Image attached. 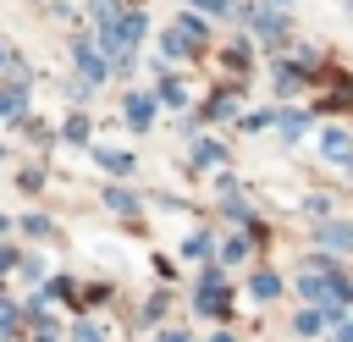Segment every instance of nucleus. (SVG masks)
<instances>
[{
	"mask_svg": "<svg viewBox=\"0 0 353 342\" xmlns=\"http://www.w3.org/2000/svg\"><path fill=\"white\" fill-rule=\"evenodd\" d=\"M72 342H99V325H88V320H83V325H72Z\"/></svg>",
	"mask_w": 353,
	"mask_h": 342,
	"instance_id": "22",
	"label": "nucleus"
},
{
	"mask_svg": "<svg viewBox=\"0 0 353 342\" xmlns=\"http://www.w3.org/2000/svg\"><path fill=\"white\" fill-rule=\"evenodd\" d=\"M193 309L210 314V320H215V314H221V320L232 314V292H226V281H221V259L199 270V298H193Z\"/></svg>",
	"mask_w": 353,
	"mask_h": 342,
	"instance_id": "1",
	"label": "nucleus"
},
{
	"mask_svg": "<svg viewBox=\"0 0 353 342\" xmlns=\"http://www.w3.org/2000/svg\"><path fill=\"white\" fill-rule=\"evenodd\" d=\"M193 6H204V11H232V0H193Z\"/></svg>",
	"mask_w": 353,
	"mask_h": 342,
	"instance_id": "25",
	"label": "nucleus"
},
{
	"mask_svg": "<svg viewBox=\"0 0 353 342\" xmlns=\"http://www.w3.org/2000/svg\"><path fill=\"white\" fill-rule=\"evenodd\" d=\"M248 22L259 28V39H281V33H287V17H281V11H265V6L248 11Z\"/></svg>",
	"mask_w": 353,
	"mask_h": 342,
	"instance_id": "6",
	"label": "nucleus"
},
{
	"mask_svg": "<svg viewBox=\"0 0 353 342\" xmlns=\"http://www.w3.org/2000/svg\"><path fill=\"white\" fill-rule=\"evenodd\" d=\"M292 325H298V336H320V325H325V309H303Z\"/></svg>",
	"mask_w": 353,
	"mask_h": 342,
	"instance_id": "15",
	"label": "nucleus"
},
{
	"mask_svg": "<svg viewBox=\"0 0 353 342\" xmlns=\"http://www.w3.org/2000/svg\"><path fill=\"white\" fill-rule=\"evenodd\" d=\"M88 132H94L88 116H72V121H66V138H72V143H88Z\"/></svg>",
	"mask_w": 353,
	"mask_h": 342,
	"instance_id": "18",
	"label": "nucleus"
},
{
	"mask_svg": "<svg viewBox=\"0 0 353 342\" xmlns=\"http://www.w3.org/2000/svg\"><path fill=\"white\" fill-rule=\"evenodd\" d=\"M160 50H165V55H193V44H188L176 28H165V33H160Z\"/></svg>",
	"mask_w": 353,
	"mask_h": 342,
	"instance_id": "16",
	"label": "nucleus"
},
{
	"mask_svg": "<svg viewBox=\"0 0 353 342\" xmlns=\"http://www.w3.org/2000/svg\"><path fill=\"white\" fill-rule=\"evenodd\" d=\"M204 116H210V121H226V116H237V94H215V99L204 105Z\"/></svg>",
	"mask_w": 353,
	"mask_h": 342,
	"instance_id": "13",
	"label": "nucleus"
},
{
	"mask_svg": "<svg viewBox=\"0 0 353 342\" xmlns=\"http://www.w3.org/2000/svg\"><path fill=\"white\" fill-rule=\"evenodd\" d=\"M320 154H325L331 165L353 171V132H347V127H325V132H320Z\"/></svg>",
	"mask_w": 353,
	"mask_h": 342,
	"instance_id": "3",
	"label": "nucleus"
},
{
	"mask_svg": "<svg viewBox=\"0 0 353 342\" xmlns=\"http://www.w3.org/2000/svg\"><path fill=\"white\" fill-rule=\"evenodd\" d=\"M17 265H22V259H17V248H6V243H0V276H6V270H17Z\"/></svg>",
	"mask_w": 353,
	"mask_h": 342,
	"instance_id": "23",
	"label": "nucleus"
},
{
	"mask_svg": "<svg viewBox=\"0 0 353 342\" xmlns=\"http://www.w3.org/2000/svg\"><path fill=\"white\" fill-rule=\"evenodd\" d=\"M248 292H254V298H276V292H281V276H276V270H254V276H248Z\"/></svg>",
	"mask_w": 353,
	"mask_h": 342,
	"instance_id": "11",
	"label": "nucleus"
},
{
	"mask_svg": "<svg viewBox=\"0 0 353 342\" xmlns=\"http://www.w3.org/2000/svg\"><path fill=\"white\" fill-rule=\"evenodd\" d=\"M331 342H353V325H347V320H342V325H336V331H331Z\"/></svg>",
	"mask_w": 353,
	"mask_h": 342,
	"instance_id": "24",
	"label": "nucleus"
},
{
	"mask_svg": "<svg viewBox=\"0 0 353 342\" xmlns=\"http://www.w3.org/2000/svg\"><path fill=\"white\" fill-rule=\"evenodd\" d=\"M276 127H281V138H303V132H309V116H303V110H281Z\"/></svg>",
	"mask_w": 353,
	"mask_h": 342,
	"instance_id": "12",
	"label": "nucleus"
},
{
	"mask_svg": "<svg viewBox=\"0 0 353 342\" xmlns=\"http://www.w3.org/2000/svg\"><path fill=\"white\" fill-rule=\"evenodd\" d=\"M154 342H188V331H160Z\"/></svg>",
	"mask_w": 353,
	"mask_h": 342,
	"instance_id": "26",
	"label": "nucleus"
},
{
	"mask_svg": "<svg viewBox=\"0 0 353 342\" xmlns=\"http://www.w3.org/2000/svg\"><path fill=\"white\" fill-rule=\"evenodd\" d=\"M72 61H77V72H83V83H88V88H99V83H105V72H110V66H105V55H99V44H88V39H77V44H72Z\"/></svg>",
	"mask_w": 353,
	"mask_h": 342,
	"instance_id": "2",
	"label": "nucleus"
},
{
	"mask_svg": "<svg viewBox=\"0 0 353 342\" xmlns=\"http://www.w3.org/2000/svg\"><path fill=\"white\" fill-rule=\"evenodd\" d=\"M121 116H127V127L149 132V121H154V99H149V94H127V99H121Z\"/></svg>",
	"mask_w": 353,
	"mask_h": 342,
	"instance_id": "4",
	"label": "nucleus"
},
{
	"mask_svg": "<svg viewBox=\"0 0 353 342\" xmlns=\"http://www.w3.org/2000/svg\"><path fill=\"white\" fill-rule=\"evenodd\" d=\"M303 83H309L303 66H287V61L276 66V88H281V94H303Z\"/></svg>",
	"mask_w": 353,
	"mask_h": 342,
	"instance_id": "9",
	"label": "nucleus"
},
{
	"mask_svg": "<svg viewBox=\"0 0 353 342\" xmlns=\"http://www.w3.org/2000/svg\"><path fill=\"white\" fill-rule=\"evenodd\" d=\"M160 105H176V110H182V105H188V88H182L176 77H160Z\"/></svg>",
	"mask_w": 353,
	"mask_h": 342,
	"instance_id": "14",
	"label": "nucleus"
},
{
	"mask_svg": "<svg viewBox=\"0 0 353 342\" xmlns=\"http://www.w3.org/2000/svg\"><path fill=\"white\" fill-rule=\"evenodd\" d=\"M314 243H325V248H353V226H342V221H314Z\"/></svg>",
	"mask_w": 353,
	"mask_h": 342,
	"instance_id": "5",
	"label": "nucleus"
},
{
	"mask_svg": "<svg viewBox=\"0 0 353 342\" xmlns=\"http://www.w3.org/2000/svg\"><path fill=\"white\" fill-rule=\"evenodd\" d=\"M270 6H287V0H270Z\"/></svg>",
	"mask_w": 353,
	"mask_h": 342,
	"instance_id": "30",
	"label": "nucleus"
},
{
	"mask_svg": "<svg viewBox=\"0 0 353 342\" xmlns=\"http://www.w3.org/2000/svg\"><path fill=\"white\" fill-rule=\"evenodd\" d=\"M6 226H11V221H6V215H0V237H6Z\"/></svg>",
	"mask_w": 353,
	"mask_h": 342,
	"instance_id": "28",
	"label": "nucleus"
},
{
	"mask_svg": "<svg viewBox=\"0 0 353 342\" xmlns=\"http://www.w3.org/2000/svg\"><path fill=\"white\" fill-rule=\"evenodd\" d=\"M94 160L105 171H116V177H132V154H121V149H94Z\"/></svg>",
	"mask_w": 353,
	"mask_h": 342,
	"instance_id": "10",
	"label": "nucleus"
},
{
	"mask_svg": "<svg viewBox=\"0 0 353 342\" xmlns=\"http://www.w3.org/2000/svg\"><path fill=\"white\" fill-rule=\"evenodd\" d=\"M243 254H248V237H232V243L221 248V259H243Z\"/></svg>",
	"mask_w": 353,
	"mask_h": 342,
	"instance_id": "21",
	"label": "nucleus"
},
{
	"mask_svg": "<svg viewBox=\"0 0 353 342\" xmlns=\"http://www.w3.org/2000/svg\"><path fill=\"white\" fill-rule=\"evenodd\" d=\"M22 110H28V88H17V83L0 88V121H11V116H22Z\"/></svg>",
	"mask_w": 353,
	"mask_h": 342,
	"instance_id": "8",
	"label": "nucleus"
},
{
	"mask_svg": "<svg viewBox=\"0 0 353 342\" xmlns=\"http://www.w3.org/2000/svg\"><path fill=\"white\" fill-rule=\"evenodd\" d=\"M210 342H232V336H226V331H215V336H210Z\"/></svg>",
	"mask_w": 353,
	"mask_h": 342,
	"instance_id": "27",
	"label": "nucleus"
},
{
	"mask_svg": "<svg viewBox=\"0 0 353 342\" xmlns=\"http://www.w3.org/2000/svg\"><path fill=\"white\" fill-rule=\"evenodd\" d=\"M193 160H199V165H215V160H221V143H210V138L193 143Z\"/></svg>",
	"mask_w": 353,
	"mask_h": 342,
	"instance_id": "19",
	"label": "nucleus"
},
{
	"mask_svg": "<svg viewBox=\"0 0 353 342\" xmlns=\"http://www.w3.org/2000/svg\"><path fill=\"white\" fill-rule=\"evenodd\" d=\"M171 28H176V33H182V39H188V44H193V50H199V44H204V39H210V28H204V22H199V17H193V11H176V22H171Z\"/></svg>",
	"mask_w": 353,
	"mask_h": 342,
	"instance_id": "7",
	"label": "nucleus"
},
{
	"mask_svg": "<svg viewBox=\"0 0 353 342\" xmlns=\"http://www.w3.org/2000/svg\"><path fill=\"white\" fill-rule=\"evenodd\" d=\"M6 61H11V55H6V44H0V66H6Z\"/></svg>",
	"mask_w": 353,
	"mask_h": 342,
	"instance_id": "29",
	"label": "nucleus"
},
{
	"mask_svg": "<svg viewBox=\"0 0 353 342\" xmlns=\"http://www.w3.org/2000/svg\"><path fill=\"white\" fill-rule=\"evenodd\" d=\"M22 232H33V237H44V232H50V221H44V215H22Z\"/></svg>",
	"mask_w": 353,
	"mask_h": 342,
	"instance_id": "20",
	"label": "nucleus"
},
{
	"mask_svg": "<svg viewBox=\"0 0 353 342\" xmlns=\"http://www.w3.org/2000/svg\"><path fill=\"white\" fill-rule=\"evenodd\" d=\"M105 204H110L116 215H132V210H138V199H132L127 188H110V193H105Z\"/></svg>",
	"mask_w": 353,
	"mask_h": 342,
	"instance_id": "17",
	"label": "nucleus"
}]
</instances>
